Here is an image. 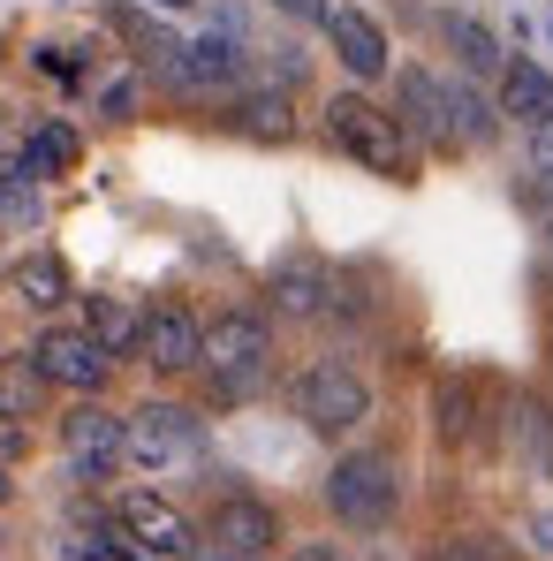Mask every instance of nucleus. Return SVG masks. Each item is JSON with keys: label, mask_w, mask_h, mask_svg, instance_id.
Segmentation results:
<instances>
[{"label": "nucleus", "mask_w": 553, "mask_h": 561, "mask_svg": "<svg viewBox=\"0 0 553 561\" xmlns=\"http://www.w3.org/2000/svg\"><path fill=\"white\" fill-rule=\"evenodd\" d=\"M546 236H553V213H546Z\"/></svg>", "instance_id": "37"}, {"label": "nucleus", "mask_w": 553, "mask_h": 561, "mask_svg": "<svg viewBox=\"0 0 553 561\" xmlns=\"http://www.w3.org/2000/svg\"><path fill=\"white\" fill-rule=\"evenodd\" d=\"M500 114L523 122V129H546L553 122V77L539 69V61H523V54L500 61Z\"/></svg>", "instance_id": "15"}, {"label": "nucleus", "mask_w": 553, "mask_h": 561, "mask_svg": "<svg viewBox=\"0 0 553 561\" xmlns=\"http://www.w3.org/2000/svg\"><path fill=\"white\" fill-rule=\"evenodd\" d=\"M508 440H516V456L539 470V478H553V410L539 394H523V402L508 410Z\"/></svg>", "instance_id": "19"}, {"label": "nucleus", "mask_w": 553, "mask_h": 561, "mask_svg": "<svg viewBox=\"0 0 553 561\" xmlns=\"http://www.w3.org/2000/svg\"><path fill=\"white\" fill-rule=\"evenodd\" d=\"M114 531L129 539V547H145L152 561H175L189 554V524L175 501H160V493H122L114 501Z\"/></svg>", "instance_id": "10"}, {"label": "nucleus", "mask_w": 553, "mask_h": 561, "mask_svg": "<svg viewBox=\"0 0 553 561\" xmlns=\"http://www.w3.org/2000/svg\"><path fill=\"white\" fill-rule=\"evenodd\" d=\"M296 417L319 433V440H342V433H357L371 417V387L357 365H342V357H319L311 373L296 379Z\"/></svg>", "instance_id": "4"}, {"label": "nucleus", "mask_w": 553, "mask_h": 561, "mask_svg": "<svg viewBox=\"0 0 553 561\" xmlns=\"http://www.w3.org/2000/svg\"><path fill=\"white\" fill-rule=\"evenodd\" d=\"M433 417H440V440H448V448H462V440L477 433V387H470V379H440Z\"/></svg>", "instance_id": "25"}, {"label": "nucleus", "mask_w": 553, "mask_h": 561, "mask_svg": "<svg viewBox=\"0 0 553 561\" xmlns=\"http://www.w3.org/2000/svg\"><path fill=\"white\" fill-rule=\"evenodd\" d=\"M168 84H175L183 99L235 92V84H243V46H235L228 31H205V38H189V46H175V61H168Z\"/></svg>", "instance_id": "9"}, {"label": "nucleus", "mask_w": 553, "mask_h": 561, "mask_svg": "<svg viewBox=\"0 0 553 561\" xmlns=\"http://www.w3.org/2000/svg\"><path fill=\"white\" fill-rule=\"evenodd\" d=\"M8 296H15V304H31V311H61L77 288H69V266H61L54 251H31V259H15V266H8Z\"/></svg>", "instance_id": "17"}, {"label": "nucleus", "mask_w": 553, "mask_h": 561, "mask_svg": "<svg viewBox=\"0 0 553 561\" xmlns=\"http://www.w3.org/2000/svg\"><path fill=\"white\" fill-rule=\"evenodd\" d=\"M531 175L553 190V122H546V129H531Z\"/></svg>", "instance_id": "30"}, {"label": "nucleus", "mask_w": 553, "mask_h": 561, "mask_svg": "<svg viewBox=\"0 0 553 561\" xmlns=\"http://www.w3.org/2000/svg\"><path fill=\"white\" fill-rule=\"evenodd\" d=\"M61 456H69V478L106 485L114 470L129 463V456H122V417H114V410H99V402L69 410V417H61Z\"/></svg>", "instance_id": "7"}, {"label": "nucleus", "mask_w": 553, "mask_h": 561, "mask_svg": "<svg viewBox=\"0 0 553 561\" xmlns=\"http://www.w3.org/2000/svg\"><path fill=\"white\" fill-rule=\"evenodd\" d=\"M326 38H334V54H342V69H349L357 84H379L387 61H394V54H387V31L371 23L365 8H334V15H326Z\"/></svg>", "instance_id": "14"}, {"label": "nucleus", "mask_w": 553, "mask_h": 561, "mask_svg": "<svg viewBox=\"0 0 553 561\" xmlns=\"http://www.w3.org/2000/svg\"><path fill=\"white\" fill-rule=\"evenodd\" d=\"M531 531H539V547H546V554H553V508H546V516H539V524H531Z\"/></svg>", "instance_id": "33"}, {"label": "nucleus", "mask_w": 553, "mask_h": 561, "mask_svg": "<svg viewBox=\"0 0 553 561\" xmlns=\"http://www.w3.org/2000/svg\"><path fill=\"white\" fill-rule=\"evenodd\" d=\"M326 137L357 160V168H371V175H394V183H410V137H402V122L387 114V106H371L365 92H342L334 106H326Z\"/></svg>", "instance_id": "3"}, {"label": "nucleus", "mask_w": 553, "mask_h": 561, "mask_svg": "<svg viewBox=\"0 0 553 561\" xmlns=\"http://www.w3.org/2000/svg\"><path fill=\"white\" fill-rule=\"evenodd\" d=\"M106 31H114V38H129V46H137L145 61H160V69H168V61H175V46H183V38H175L168 23H152L145 8H106Z\"/></svg>", "instance_id": "21"}, {"label": "nucleus", "mask_w": 553, "mask_h": 561, "mask_svg": "<svg viewBox=\"0 0 553 561\" xmlns=\"http://www.w3.org/2000/svg\"><path fill=\"white\" fill-rule=\"evenodd\" d=\"M296 561H349V554H342V547H326V539H319V547H296Z\"/></svg>", "instance_id": "32"}, {"label": "nucleus", "mask_w": 553, "mask_h": 561, "mask_svg": "<svg viewBox=\"0 0 553 561\" xmlns=\"http://www.w3.org/2000/svg\"><path fill=\"white\" fill-rule=\"evenodd\" d=\"M326 508H334V524H349V531H379V524H394V508H402V463H394L387 448H357V456H342L334 478H326Z\"/></svg>", "instance_id": "2"}, {"label": "nucleus", "mask_w": 553, "mask_h": 561, "mask_svg": "<svg viewBox=\"0 0 553 561\" xmlns=\"http://www.w3.org/2000/svg\"><path fill=\"white\" fill-rule=\"evenodd\" d=\"M61 561H129V539H122L114 524H92V531H69Z\"/></svg>", "instance_id": "27"}, {"label": "nucleus", "mask_w": 553, "mask_h": 561, "mask_svg": "<svg viewBox=\"0 0 553 561\" xmlns=\"http://www.w3.org/2000/svg\"><path fill=\"white\" fill-rule=\"evenodd\" d=\"M448 122H456V145H493V129H500L493 99L477 84H448Z\"/></svg>", "instance_id": "23"}, {"label": "nucleus", "mask_w": 553, "mask_h": 561, "mask_svg": "<svg viewBox=\"0 0 553 561\" xmlns=\"http://www.w3.org/2000/svg\"><path fill=\"white\" fill-rule=\"evenodd\" d=\"M84 334H92L106 357H129L137 334H145V311H129L122 296H84Z\"/></svg>", "instance_id": "18"}, {"label": "nucleus", "mask_w": 553, "mask_h": 561, "mask_svg": "<svg viewBox=\"0 0 553 561\" xmlns=\"http://www.w3.org/2000/svg\"><path fill=\"white\" fill-rule=\"evenodd\" d=\"M205 539H212V554H258L280 539V516L274 501H258V493H228V501H212V516H205Z\"/></svg>", "instance_id": "12"}, {"label": "nucleus", "mask_w": 553, "mask_h": 561, "mask_svg": "<svg viewBox=\"0 0 553 561\" xmlns=\"http://www.w3.org/2000/svg\"><path fill=\"white\" fill-rule=\"evenodd\" d=\"M8 493H15V478H8V470H0V501H8Z\"/></svg>", "instance_id": "35"}, {"label": "nucleus", "mask_w": 553, "mask_h": 561, "mask_svg": "<svg viewBox=\"0 0 553 561\" xmlns=\"http://www.w3.org/2000/svg\"><path fill=\"white\" fill-rule=\"evenodd\" d=\"M235 129L258 137V145H288L296 137V92L288 84H251L235 99Z\"/></svg>", "instance_id": "16"}, {"label": "nucleus", "mask_w": 553, "mask_h": 561, "mask_svg": "<svg viewBox=\"0 0 553 561\" xmlns=\"http://www.w3.org/2000/svg\"><path fill=\"white\" fill-rule=\"evenodd\" d=\"M197 373L212 379L220 402H251V394L274 379V327H266L258 311H220V319L205 327Z\"/></svg>", "instance_id": "1"}, {"label": "nucleus", "mask_w": 553, "mask_h": 561, "mask_svg": "<svg viewBox=\"0 0 553 561\" xmlns=\"http://www.w3.org/2000/svg\"><path fill=\"white\" fill-rule=\"evenodd\" d=\"M448 46H456V61L470 69V77H493L508 54H500V38L477 23V15H448Z\"/></svg>", "instance_id": "24"}, {"label": "nucleus", "mask_w": 553, "mask_h": 561, "mask_svg": "<svg viewBox=\"0 0 553 561\" xmlns=\"http://www.w3.org/2000/svg\"><path fill=\"white\" fill-rule=\"evenodd\" d=\"M152 8H197V0H152Z\"/></svg>", "instance_id": "36"}, {"label": "nucleus", "mask_w": 553, "mask_h": 561, "mask_svg": "<svg viewBox=\"0 0 553 561\" xmlns=\"http://www.w3.org/2000/svg\"><path fill=\"white\" fill-rule=\"evenodd\" d=\"M137 357L152 365V373H197V357H205V319L189 311V304H152L145 311V334H137Z\"/></svg>", "instance_id": "8"}, {"label": "nucleus", "mask_w": 553, "mask_h": 561, "mask_svg": "<svg viewBox=\"0 0 553 561\" xmlns=\"http://www.w3.org/2000/svg\"><path fill=\"white\" fill-rule=\"evenodd\" d=\"M274 8L288 23H326V15H334V0H274Z\"/></svg>", "instance_id": "31"}, {"label": "nucleus", "mask_w": 553, "mask_h": 561, "mask_svg": "<svg viewBox=\"0 0 553 561\" xmlns=\"http://www.w3.org/2000/svg\"><path fill=\"white\" fill-rule=\"evenodd\" d=\"M387 114L402 122V137H425V145L456 152V122H448V84H440L433 69H402V77H394V106H387Z\"/></svg>", "instance_id": "13"}, {"label": "nucleus", "mask_w": 553, "mask_h": 561, "mask_svg": "<svg viewBox=\"0 0 553 561\" xmlns=\"http://www.w3.org/2000/svg\"><path fill=\"white\" fill-rule=\"evenodd\" d=\"M266 296H274L280 319H326L334 311V266L311 259V251H288L266 266Z\"/></svg>", "instance_id": "11"}, {"label": "nucleus", "mask_w": 553, "mask_h": 561, "mask_svg": "<svg viewBox=\"0 0 553 561\" xmlns=\"http://www.w3.org/2000/svg\"><path fill=\"white\" fill-rule=\"evenodd\" d=\"M205 448V417L183 410V402H145L122 417V456L137 470H175Z\"/></svg>", "instance_id": "5"}, {"label": "nucleus", "mask_w": 553, "mask_h": 561, "mask_svg": "<svg viewBox=\"0 0 553 561\" xmlns=\"http://www.w3.org/2000/svg\"><path fill=\"white\" fill-rule=\"evenodd\" d=\"M99 114H106V122H129V114H137V77L106 84V92H99Z\"/></svg>", "instance_id": "28"}, {"label": "nucleus", "mask_w": 553, "mask_h": 561, "mask_svg": "<svg viewBox=\"0 0 553 561\" xmlns=\"http://www.w3.org/2000/svg\"><path fill=\"white\" fill-rule=\"evenodd\" d=\"M38 220V175L23 168V152L0 160V228H31Z\"/></svg>", "instance_id": "22"}, {"label": "nucleus", "mask_w": 553, "mask_h": 561, "mask_svg": "<svg viewBox=\"0 0 553 561\" xmlns=\"http://www.w3.org/2000/svg\"><path fill=\"white\" fill-rule=\"evenodd\" d=\"M77 152H84V145H77V129H69V122H38V129L23 137V168H31L38 183L69 175V168H77Z\"/></svg>", "instance_id": "20"}, {"label": "nucleus", "mask_w": 553, "mask_h": 561, "mask_svg": "<svg viewBox=\"0 0 553 561\" xmlns=\"http://www.w3.org/2000/svg\"><path fill=\"white\" fill-rule=\"evenodd\" d=\"M425 561H516V547L500 531H448V539H433Z\"/></svg>", "instance_id": "26"}, {"label": "nucleus", "mask_w": 553, "mask_h": 561, "mask_svg": "<svg viewBox=\"0 0 553 561\" xmlns=\"http://www.w3.org/2000/svg\"><path fill=\"white\" fill-rule=\"evenodd\" d=\"M23 448H31V433H23V417H8V410H0V470L15 463Z\"/></svg>", "instance_id": "29"}, {"label": "nucleus", "mask_w": 553, "mask_h": 561, "mask_svg": "<svg viewBox=\"0 0 553 561\" xmlns=\"http://www.w3.org/2000/svg\"><path fill=\"white\" fill-rule=\"evenodd\" d=\"M197 561H258V554H197Z\"/></svg>", "instance_id": "34"}, {"label": "nucleus", "mask_w": 553, "mask_h": 561, "mask_svg": "<svg viewBox=\"0 0 553 561\" xmlns=\"http://www.w3.org/2000/svg\"><path fill=\"white\" fill-rule=\"evenodd\" d=\"M31 373L46 379V387H69V394H99L106 373H114V357L99 350L84 327H46L31 342Z\"/></svg>", "instance_id": "6"}]
</instances>
